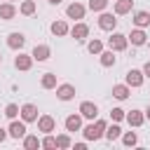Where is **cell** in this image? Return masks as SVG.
Wrapping results in <instances>:
<instances>
[{
	"instance_id": "6da1fadb",
	"label": "cell",
	"mask_w": 150,
	"mask_h": 150,
	"mask_svg": "<svg viewBox=\"0 0 150 150\" xmlns=\"http://www.w3.org/2000/svg\"><path fill=\"white\" fill-rule=\"evenodd\" d=\"M105 127H108V122L96 117L91 124H87V127L82 129V136H84V141H98V138H103V136H105Z\"/></svg>"
},
{
	"instance_id": "7a4b0ae2",
	"label": "cell",
	"mask_w": 150,
	"mask_h": 150,
	"mask_svg": "<svg viewBox=\"0 0 150 150\" xmlns=\"http://www.w3.org/2000/svg\"><path fill=\"white\" fill-rule=\"evenodd\" d=\"M117 14L112 12H98V28L101 30H108V33H112L115 30V26H117V19H115Z\"/></svg>"
},
{
	"instance_id": "3957f363",
	"label": "cell",
	"mask_w": 150,
	"mask_h": 150,
	"mask_svg": "<svg viewBox=\"0 0 150 150\" xmlns=\"http://www.w3.org/2000/svg\"><path fill=\"white\" fill-rule=\"evenodd\" d=\"M108 47H110L112 52H124V49L129 47V38L122 35V33H115V30H112V35L108 38Z\"/></svg>"
},
{
	"instance_id": "277c9868",
	"label": "cell",
	"mask_w": 150,
	"mask_h": 150,
	"mask_svg": "<svg viewBox=\"0 0 150 150\" xmlns=\"http://www.w3.org/2000/svg\"><path fill=\"white\" fill-rule=\"evenodd\" d=\"M84 14H87V7H84L82 2H70V5L66 7V16H68V19L82 21V19H84Z\"/></svg>"
},
{
	"instance_id": "5b68a950",
	"label": "cell",
	"mask_w": 150,
	"mask_h": 150,
	"mask_svg": "<svg viewBox=\"0 0 150 150\" xmlns=\"http://www.w3.org/2000/svg\"><path fill=\"white\" fill-rule=\"evenodd\" d=\"M19 117H21L26 124H28V122H38V117H40V115H38V105H35V103H23Z\"/></svg>"
},
{
	"instance_id": "8992f818",
	"label": "cell",
	"mask_w": 150,
	"mask_h": 150,
	"mask_svg": "<svg viewBox=\"0 0 150 150\" xmlns=\"http://www.w3.org/2000/svg\"><path fill=\"white\" fill-rule=\"evenodd\" d=\"M23 45H26V35H23V33L14 30V33H9V35H7V47H9V49L21 52V49H23Z\"/></svg>"
},
{
	"instance_id": "52a82bcc",
	"label": "cell",
	"mask_w": 150,
	"mask_h": 150,
	"mask_svg": "<svg viewBox=\"0 0 150 150\" xmlns=\"http://www.w3.org/2000/svg\"><path fill=\"white\" fill-rule=\"evenodd\" d=\"M143 80H145V75H143V70H138V68H131V70L124 75V82H127L129 87H134V89H138V87L143 84Z\"/></svg>"
},
{
	"instance_id": "ba28073f",
	"label": "cell",
	"mask_w": 150,
	"mask_h": 150,
	"mask_svg": "<svg viewBox=\"0 0 150 150\" xmlns=\"http://www.w3.org/2000/svg\"><path fill=\"white\" fill-rule=\"evenodd\" d=\"M56 98H59V101H73V98H75V87H73L70 82L56 84Z\"/></svg>"
},
{
	"instance_id": "9c48e42d",
	"label": "cell",
	"mask_w": 150,
	"mask_h": 150,
	"mask_svg": "<svg viewBox=\"0 0 150 150\" xmlns=\"http://www.w3.org/2000/svg\"><path fill=\"white\" fill-rule=\"evenodd\" d=\"M80 115H82L84 120H96V117H98V105L91 103V101H82V103H80Z\"/></svg>"
},
{
	"instance_id": "30bf717a",
	"label": "cell",
	"mask_w": 150,
	"mask_h": 150,
	"mask_svg": "<svg viewBox=\"0 0 150 150\" xmlns=\"http://www.w3.org/2000/svg\"><path fill=\"white\" fill-rule=\"evenodd\" d=\"M54 129H56V120H54L52 115H40V117H38V131L52 134Z\"/></svg>"
},
{
	"instance_id": "8fae6325",
	"label": "cell",
	"mask_w": 150,
	"mask_h": 150,
	"mask_svg": "<svg viewBox=\"0 0 150 150\" xmlns=\"http://www.w3.org/2000/svg\"><path fill=\"white\" fill-rule=\"evenodd\" d=\"M7 131H9V136H12V138H16V141H19V138H23V136H26V122H23V120H12V122H9V127H7Z\"/></svg>"
},
{
	"instance_id": "7c38bea8",
	"label": "cell",
	"mask_w": 150,
	"mask_h": 150,
	"mask_svg": "<svg viewBox=\"0 0 150 150\" xmlns=\"http://www.w3.org/2000/svg\"><path fill=\"white\" fill-rule=\"evenodd\" d=\"M70 35H73L75 40H80V42H82V40H87V38H89V26H87L84 21H75V26L70 28Z\"/></svg>"
},
{
	"instance_id": "4fadbf2b",
	"label": "cell",
	"mask_w": 150,
	"mask_h": 150,
	"mask_svg": "<svg viewBox=\"0 0 150 150\" xmlns=\"http://www.w3.org/2000/svg\"><path fill=\"white\" fill-rule=\"evenodd\" d=\"M33 61H35L33 54H21V52H19V56L14 59V68H16V70H30V68H33Z\"/></svg>"
},
{
	"instance_id": "5bb4252c",
	"label": "cell",
	"mask_w": 150,
	"mask_h": 150,
	"mask_svg": "<svg viewBox=\"0 0 150 150\" xmlns=\"http://www.w3.org/2000/svg\"><path fill=\"white\" fill-rule=\"evenodd\" d=\"M127 38H129V42H131L134 47H143V45L148 42V35H145V30H143V28H134Z\"/></svg>"
},
{
	"instance_id": "9a60e30c",
	"label": "cell",
	"mask_w": 150,
	"mask_h": 150,
	"mask_svg": "<svg viewBox=\"0 0 150 150\" xmlns=\"http://www.w3.org/2000/svg\"><path fill=\"white\" fill-rule=\"evenodd\" d=\"M30 54H33L35 61H47V59L52 56V49H49V45H35Z\"/></svg>"
},
{
	"instance_id": "2e32d148",
	"label": "cell",
	"mask_w": 150,
	"mask_h": 150,
	"mask_svg": "<svg viewBox=\"0 0 150 150\" xmlns=\"http://www.w3.org/2000/svg\"><path fill=\"white\" fill-rule=\"evenodd\" d=\"M134 26L136 28H145V26H150V12H145V9H138V12H134Z\"/></svg>"
},
{
	"instance_id": "e0dca14e",
	"label": "cell",
	"mask_w": 150,
	"mask_h": 150,
	"mask_svg": "<svg viewBox=\"0 0 150 150\" xmlns=\"http://www.w3.org/2000/svg\"><path fill=\"white\" fill-rule=\"evenodd\" d=\"M131 9H134V0H115L112 12H115L117 16H124V14H129Z\"/></svg>"
},
{
	"instance_id": "ac0fdd59",
	"label": "cell",
	"mask_w": 150,
	"mask_h": 150,
	"mask_svg": "<svg viewBox=\"0 0 150 150\" xmlns=\"http://www.w3.org/2000/svg\"><path fill=\"white\" fill-rule=\"evenodd\" d=\"M49 30H52V35H56V38H63V35H68V33H70V28H68V23H66L63 19L54 21V23L49 26Z\"/></svg>"
},
{
	"instance_id": "d6986e66",
	"label": "cell",
	"mask_w": 150,
	"mask_h": 150,
	"mask_svg": "<svg viewBox=\"0 0 150 150\" xmlns=\"http://www.w3.org/2000/svg\"><path fill=\"white\" fill-rule=\"evenodd\" d=\"M127 122H129L131 127H143L145 112H143V110H129V112H127Z\"/></svg>"
},
{
	"instance_id": "ffe728a7",
	"label": "cell",
	"mask_w": 150,
	"mask_h": 150,
	"mask_svg": "<svg viewBox=\"0 0 150 150\" xmlns=\"http://www.w3.org/2000/svg\"><path fill=\"white\" fill-rule=\"evenodd\" d=\"M66 131H80L82 129V115L77 112V115H68L66 117Z\"/></svg>"
},
{
	"instance_id": "44dd1931",
	"label": "cell",
	"mask_w": 150,
	"mask_h": 150,
	"mask_svg": "<svg viewBox=\"0 0 150 150\" xmlns=\"http://www.w3.org/2000/svg\"><path fill=\"white\" fill-rule=\"evenodd\" d=\"M14 16H16L14 2H2V5H0V19H2V21H12Z\"/></svg>"
},
{
	"instance_id": "7402d4cb",
	"label": "cell",
	"mask_w": 150,
	"mask_h": 150,
	"mask_svg": "<svg viewBox=\"0 0 150 150\" xmlns=\"http://www.w3.org/2000/svg\"><path fill=\"white\" fill-rule=\"evenodd\" d=\"M98 61H101V66H103V68H110V66H115L117 56H115V52H112V49H103V52L98 54Z\"/></svg>"
},
{
	"instance_id": "603a6c76",
	"label": "cell",
	"mask_w": 150,
	"mask_h": 150,
	"mask_svg": "<svg viewBox=\"0 0 150 150\" xmlns=\"http://www.w3.org/2000/svg\"><path fill=\"white\" fill-rule=\"evenodd\" d=\"M129 94H131V87L124 82V84H115L112 87V96L117 98V101H127L129 98Z\"/></svg>"
},
{
	"instance_id": "cb8c5ba5",
	"label": "cell",
	"mask_w": 150,
	"mask_h": 150,
	"mask_svg": "<svg viewBox=\"0 0 150 150\" xmlns=\"http://www.w3.org/2000/svg\"><path fill=\"white\" fill-rule=\"evenodd\" d=\"M105 138L112 143V141H117V138H122V127L115 122V124H110V127H105Z\"/></svg>"
},
{
	"instance_id": "d4e9b609",
	"label": "cell",
	"mask_w": 150,
	"mask_h": 150,
	"mask_svg": "<svg viewBox=\"0 0 150 150\" xmlns=\"http://www.w3.org/2000/svg\"><path fill=\"white\" fill-rule=\"evenodd\" d=\"M23 148H26V150H35V148H42V138L33 136V134H26V136H23Z\"/></svg>"
},
{
	"instance_id": "484cf974",
	"label": "cell",
	"mask_w": 150,
	"mask_h": 150,
	"mask_svg": "<svg viewBox=\"0 0 150 150\" xmlns=\"http://www.w3.org/2000/svg\"><path fill=\"white\" fill-rule=\"evenodd\" d=\"M40 87L42 89H56V75L54 73H45L42 80H40Z\"/></svg>"
},
{
	"instance_id": "4316f807",
	"label": "cell",
	"mask_w": 150,
	"mask_h": 150,
	"mask_svg": "<svg viewBox=\"0 0 150 150\" xmlns=\"http://www.w3.org/2000/svg\"><path fill=\"white\" fill-rule=\"evenodd\" d=\"M35 9H38V7H35V0H23V2L19 5V12H21L23 16H33Z\"/></svg>"
},
{
	"instance_id": "83f0119b",
	"label": "cell",
	"mask_w": 150,
	"mask_h": 150,
	"mask_svg": "<svg viewBox=\"0 0 150 150\" xmlns=\"http://www.w3.org/2000/svg\"><path fill=\"white\" fill-rule=\"evenodd\" d=\"M87 52H89V54H96V56H98V54L103 52V42H101L98 38L89 40V42H87Z\"/></svg>"
},
{
	"instance_id": "f1b7e54d",
	"label": "cell",
	"mask_w": 150,
	"mask_h": 150,
	"mask_svg": "<svg viewBox=\"0 0 150 150\" xmlns=\"http://www.w3.org/2000/svg\"><path fill=\"white\" fill-rule=\"evenodd\" d=\"M122 143H124L127 148H134V145L138 143V136H136V131H122Z\"/></svg>"
},
{
	"instance_id": "f546056e",
	"label": "cell",
	"mask_w": 150,
	"mask_h": 150,
	"mask_svg": "<svg viewBox=\"0 0 150 150\" xmlns=\"http://www.w3.org/2000/svg\"><path fill=\"white\" fill-rule=\"evenodd\" d=\"M19 112H21V108H19L16 103H7V105H5V117H7V120H16Z\"/></svg>"
},
{
	"instance_id": "4dcf8cb0",
	"label": "cell",
	"mask_w": 150,
	"mask_h": 150,
	"mask_svg": "<svg viewBox=\"0 0 150 150\" xmlns=\"http://www.w3.org/2000/svg\"><path fill=\"white\" fill-rule=\"evenodd\" d=\"M56 148H61V150H66V148H73V141H70V136H68V134H59V136H56Z\"/></svg>"
},
{
	"instance_id": "1f68e13d",
	"label": "cell",
	"mask_w": 150,
	"mask_h": 150,
	"mask_svg": "<svg viewBox=\"0 0 150 150\" xmlns=\"http://www.w3.org/2000/svg\"><path fill=\"white\" fill-rule=\"evenodd\" d=\"M108 2H110V0H89V9H91V12H105Z\"/></svg>"
},
{
	"instance_id": "d6a6232c",
	"label": "cell",
	"mask_w": 150,
	"mask_h": 150,
	"mask_svg": "<svg viewBox=\"0 0 150 150\" xmlns=\"http://www.w3.org/2000/svg\"><path fill=\"white\" fill-rule=\"evenodd\" d=\"M110 120H112V122H122V120H127V110H122V108H112V110H110Z\"/></svg>"
},
{
	"instance_id": "836d02e7",
	"label": "cell",
	"mask_w": 150,
	"mask_h": 150,
	"mask_svg": "<svg viewBox=\"0 0 150 150\" xmlns=\"http://www.w3.org/2000/svg\"><path fill=\"white\" fill-rule=\"evenodd\" d=\"M42 148H56V136L45 134V138H42Z\"/></svg>"
},
{
	"instance_id": "e575fe53",
	"label": "cell",
	"mask_w": 150,
	"mask_h": 150,
	"mask_svg": "<svg viewBox=\"0 0 150 150\" xmlns=\"http://www.w3.org/2000/svg\"><path fill=\"white\" fill-rule=\"evenodd\" d=\"M7 136H9V131H7V129H2V127H0V143H2V141H5V138H7Z\"/></svg>"
},
{
	"instance_id": "d590c367",
	"label": "cell",
	"mask_w": 150,
	"mask_h": 150,
	"mask_svg": "<svg viewBox=\"0 0 150 150\" xmlns=\"http://www.w3.org/2000/svg\"><path fill=\"white\" fill-rule=\"evenodd\" d=\"M143 75L150 77V61H145V66H143Z\"/></svg>"
},
{
	"instance_id": "8d00e7d4",
	"label": "cell",
	"mask_w": 150,
	"mask_h": 150,
	"mask_svg": "<svg viewBox=\"0 0 150 150\" xmlns=\"http://www.w3.org/2000/svg\"><path fill=\"white\" fill-rule=\"evenodd\" d=\"M73 148H75V150H84V148H87V143H75Z\"/></svg>"
},
{
	"instance_id": "74e56055",
	"label": "cell",
	"mask_w": 150,
	"mask_h": 150,
	"mask_svg": "<svg viewBox=\"0 0 150 150\" xmlns=\"http://www.w3.org/2000/svg\"><path fill=\"white\" fill-rule=\"evenodd\" d=\"M47 2H49V5H61L63 0H47Z\"/></svg>"
},
{
	"instance_id": "f35d334b",
	"label": "cell",
	"mask_w": 150,
	"mask_h": 150,
	"mask_svg": "<svg viewBox=\"0 0 150 150\" xmlns=\"http://www.w3.org/2000/svg\"><path fill=\"white\" fill-rule=\"evenodd\" d=\"M145 120H150V105L145 108Z\"/></svg>"
},
{
	"instance_id": "ab89813d",
	"label": "cell",
	"mask_w": 150,
	"mask_h": 150,
	"mask_svg": "<svg viewBox=\"0 0 150 150\" xmlns=\"http://www.w3.org/2000/svg\"><path fill=\"white\" fill-rule=\"evenodd\" d=\"M5 2H14V0H5Z\"/></svg>"
},
{
	"instance_id": "60d3db41",
	"label": "cell",
	"mask_w": 150,
	"mask_h": 150,
	"mask_svg": "<svg viewBox=\"0 0 150 150\" xmlns=\"http://www.w3.org/2000/svg\"><path fill=\"white\" fill-rule=\"evenodd\" d=\"M0 63H2V54H0Z\"/></svg>"
}]
</instances>
